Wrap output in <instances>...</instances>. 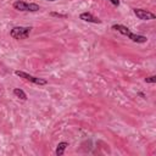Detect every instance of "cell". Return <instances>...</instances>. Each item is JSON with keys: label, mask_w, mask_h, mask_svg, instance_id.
Returning a JSON list of instances; mask_svg holds the SVG:
<instances>
[{"label": "cell", "mask_w": 156, "mask_h": 156, "mask_svg": "<svg viewBox=\"0 0 156 156\" xmlns=\"http://www.w3.org/2000/svg\"><path fill=\"white\" fill-rule=\"evenodd\" d=\"M50 15H51V16H54V17H61V18H66V17H67L66 15H62V14H56V12H51Z\"/></svg>", "instance_id": "30bf717a"}, {"label": "cell", "mask_w": 156, "mask_h": 156, "mask_svg": "<svg viewBox=\"0 0 156 156\" xmlns=\"http://www.w3.org/2000/svg\"><path fill=\"white\" fill-rule=\"evenodd\" d=\"M14 94H15L17 98H20L21 100H27V95H26V93H24L23 90L18 89V88L14 89Z\"/></svg>", "instance_id": "ba28073f"}, {"label": "cell", "mask_w": 156, "mask_h": 156, "mask_svg": "<svg viewBox=\"0 0 156 156\" xmlns=\"http://www.w3.org/2000/svg\"><path fill=\"white\" fill-rule=\"evenodd\" d=\"M67 146H68V143H66V142H61V143H59V145H57V148H56V151H55L56 155H57V156H62Z\"/></svg>", "instance_id": "52a82bcc"}, {"label": "cell", "mask_w": 156, "mask_h": 156, "mask_svg": "<svg viewBox=\"0 0 156 156\" xmlns=\"http://www.w3.org/2000/svg\"><path fill=\"white\" fill-rule=\"evenodd\" d=\"M79 18L85 21V22H91V23H101V20H99L98 17L93 16L90 12H83L79 15Z\"/></svg>", "instance_id": "8992f818"}, {"label": "cell", "mask_w": 156, "mask_h": 156, "mask_svg": "<svg viewBox=\"0 0 156 156\" xmlns=\"http://www.w3.org/2000/svg\"><path fill=\"white\" fill-rule=\"evenodd\" d=\"M30 30L32 28L30 27H14L10 32V36L14 38V39H17V40H21V39H26L28 38Z\"/></svg>", "instance_id": "7a4b0ae2"}, {"label": "cell", "mask_w": 156, "mask_h": 156, "mask_svg": "<svg viewBox=\"0 0 156 156\" xmlns=\"http://www.w3.org/2000/svg\"><path fill=\"white\" fill-rule=\"evenodd\" d=\"M134 15L139 18V20H143V21H150V20H155V14L148 11V10H143V9H134L133 10Z\"/></svg>", "instance_id": "5b68a950"}, {"label": "cell", "mask_w": 156, "mask_h": 156, "mask_svg": "<svg viewBox=\"0 0 156 156\" xmlns=\"http://www.w3.org/2000/svg\"><path fill=\"white\" fill-rule=\"evenodd\" d=\"M49 2H55V0H49Z\"/></svg>", "instance_id": "7c38bea8"}, {"label": "cell", "mask_w": 156, "mask_h": 156, "mask_svg": "<svg viewBox=\"0 0 156 156\" xmlns=\"http://www.w3.org/2000/svg\"><path fill=\"white\" fill-rule=\"evenodd\" d=\"M14 8L18 11H30V12H36V11H39V5L37 4H28V3H24L22 0H17V2L14 3Z\"/></svg>", "instance_id": "3957f363"}, {"label": "cell", "mask_w": 156, "mask_h": 156, "mask_svg": "<svg viewBox=\"0 0 156 156\" xmlns=\"http://www.w3.org/2000/svg\"><path fill=\"white\" fill-rule=\"evenodd\" d=\"M145 82H146V83H155V82H156V77H155V76L146 77V78H145Z\"/></svg>", "instance_id": "9c48e42d"}, {"label": "cell", "mask_w": 156, "mask_h": 156, "mask_svg": "<svg viewBox=\"0 0 156 156\" xmlns=\"http://www.w3.org/2000/svg\"><path fill=\"white\" fill-rule=\"evenodd\" d=\"M15 75L18 76L20 78H23L26 81H29V82H32L34 84H38V85H45L48 82L46 79H43V78H38V77H34V76H30L23 71H15Z\"/></svg>", "instance_id": "277c9868"}, {"label": "cell", "mask_w": 156, "mask_h": 156, "mask_svg": "<svg viewBox=\"0 0 156 156\" xmlns=\"http://www.w3.org/2000/svg\"><path fill=\"white\" fill-rule=\"evenodd\" d=\"M109 2H110L111 4H113L115 6H118V5H119V0H109Z\"/></svg>", "instance_id": "8fae6325"}, {"label": "cell", "mask_w": 156, "mask_h": 156, "mask_svg": "<svg viewBox=\"0 0 156 156\" xmlns=\"http://www.w3.org/2000/svg\"><path fill=\"white\" fill-rule=\"evenodd\" d=\"M112 29L117 30V32H119V33L123 34V36H127V37H128L131 40H133L134 43H146V40H148V38H146L145 36H140V34H134V33H132L131 30H129V28L126 27V26H123V24H113V26H112Z\"/></svg>", "instance_id": "6da1fadb"}]
</instances>
